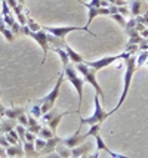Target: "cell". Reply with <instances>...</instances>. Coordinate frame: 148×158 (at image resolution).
Instances as JSON below:
<instances>
[{
	"label": "cell",
	"instance_id": "cell-1",
	"mask_svg": "<svg viewBox=\"0 0 148 158\" xmlns=\"http://www.w3.org/2000/svg\"><path fill=\"white\" fill-rule=\"evenodd\" d=\"M125 65H126V71H125V89L121 92V96H120L119 102H117V106L114 108V110L117 111L121 106V103L125 102V99L127 96V92L130 89V84H132V78H133V74L135 71L138 69L136 67V55H130L129 58L125 59Z\"/></svg>",
	"mask_w": 148,
	"mask_h": 158
},
{
	"label": "cell",
	"instance_id": "cell-2",
	"mask_svg": "<svg viewBox=\"0 0 148 158\" xmlns=\"http://www.w3.org/2000/svg\"><path fill=\"white\" fill-rule=\"evenodd\" d=\"M93 101H95V112L92 114L91 117H80V126H78V129H82V126H83V124H87V126H93V124H102L107 118L110 117V115H113L114 112H116V110L110 111V112H105V111H104V108L101 106V102H99V96H98V95H95Z\"/></svg>",
	"mask_w": 148,
	"mask_h": 158
},
{
	"label": "cell",
	"instance_id": "cell-3",
	"mask_svg": "<svg viewBox=\"0 0 148 158\" xmlns=\"http://www.w3.org/2000/svg\"><path fill=\"white\" fill-rule=\"evenodd\" d=\"M64 76L68 81L73 84V87L77 90V96H78V106H82V102H83V87H85V78L80 77L77 74V69H76V65H65L64 67Z\"/></svg>",
	"mask_w": 148,
	"mask_h": 158
},
{
	"label": "cell",
	"instance_id": "cell-4",
	"mask_svg": "<svg viewBox=\"0 0 148 158\" xmlns=\"http://www.w3.org/2000/svg\"><path fill=\"white\" fill-rule=\"evenodd\" d=\"M64 78H65V76H64V73H61L59 77H58V81H57V84H55V87L50 90L46 96H43L42 99L37 101V103H39L40 108H42L43 114H46L48 111H50L52 108H55V102H57L58 96H59V92H61V86H62V83H64Z\"/></svg>",
	"mask_w": 148,
	"mask_h": 158
},
{
	"label": "cell",
	"instance_id": "cell-5",
	"mask_svg": "<svg viewBox=\"0 0 148 158\" xmlns=\"http://www.w3.org/2000/svg\"><path fill=\"white\" fill-rule=\"evenodd\" d=\"M76 69H77V73L82 74V77L85 78V81H87L92 87L95 89L96 95L101 96V99L104 101V99H105V98H104V90L101 89L99 83L96 81V69H93L92 67H89L86 62H83V64H76Z\"/></svg>",
	"mask_w": 148,
	"mask_h": 158
},
{
	"label": "cell",
	"instance_id": "cell-6",
	"mask_svg": "<svg viewBox=\"0 0 148 158\" xmlns=\"http://www.w3.org/2000/svg\"><path fill=\"white\" fill-rule=\"evenodd\" d=\"M68 114H71V112L65 111V112H61V114H58V112H57V108H52V110L48 111L46 114H43V115H42V120H43V123L46 124V126L49 127L50 130H52L53 133H55V135H57L58 124L61 123V120H62L65 115H68Z\"/></svg>",
	"mask_w": 148,
	"mask_h": 158
},
{
	"label": "cell",
	"instance_id": "cell-7",
	"mask_svg": "<svg viewBox=\"0 0 148 158\" xmlns=\"http://www.w3.org/2000/svg\"><path fill=\"white\" fill-rule=\"evenodd\" d=\"M42 30H44V31H48V33H50V34H53V35H57L59 39H65V35L73 33V31H87L91 35L96 37L95 33L89 31L87 25L86 27H71V25H68V27H42Z\"/></svg>",
	"mask_w": 148,
	"mask_h": 158
},
{
	"label": "cell",
	"instance_id": "cell-8",
	"mask_svg": "<svg viewBox=\"0 0 148 158\" xmlns=\"http://www.w3.org/2000/svg\"><path fill=\"white\" fill-rule=\"evenodd\" d=\"M130 53H127V52H123V53H120V55H116V56H105V58H101V59H95V61H87L86 64L92 67L93 69H96V71H101L102 68H107L108 65H111L114 64L116 61H119V59H126L129 58Z\"/></svg>",
	"mask_w": 148,
	"mask_h": 158
},
{
	"label": "cell",
	"instance_id": "cell-9",
	"mask_svg": "<svg viewBox=\"0 0 148 158\" xmlns=\"http://www.w3.org/2000/svg\"><path fill=\"white\" fill-rule=\"evenodd\" d=\"M48 35L49 33L44 31V30H40V31H30L28 37H31L33 40H36L40 48L43 49V59H42V64H44V59H46V55H48V50H49V41H48Z\"/></svg>",
	"mask_w": 148,
	"mask_h": 158
},
{
	"label": "cell",
	"instance_id": "cell-10",
	"mask_svg": "<svg viewBox=\"0 0 148 158\" xmlns=\"http://www.w3.org/2000/svg\"><path fill=\"white\" fill-rule=\"evenodd\" d=\"M80 130L82 129H77V131H74L71 136H68V138H64L62 139V143L67 146V148H70V149H73V148H76V146H78V145L85 143L86 139H87V135H82L80 133Z\"/></svg>",
	"mask_w": 148,
	"mask_h": 158
},
{
	"label": "cell",
	"instance_id": "cell-11",
	"mask_svg": "<svg viewBox=\"0 0 148 158\" xmlns=\"http://www.w3.org/2000/svg\"><path fill=\"white\" fill-rule=\"evenodd\" d=\"M130 14L133 16L144 15L148 10V2L147 0H130Z\"/></svg>",
	"mask_w": 148,
	"mask_h": 158
},
{
	"label": "cell",
	"instance_id": "cell-12",
	"mask_svg": "<svg viewBox=\"0 0 148 158\" xmlns=\"http://www.w3.org/2000/svg\"><path fill=\"white\" fill-rule=\"evenodd\" d=\"M93 138H95V140H96V146H98V149H99V151L107 152V154H108V155H110L111 158H130V157H127V155L116 154V152L111 151V149H110V148H108V146L105 145V142H104V139L101 138V135H99V133H96V135H95Z\"/></svg>",
	"mask_w": 148,
	"mask_h": 158
},
{
	"label": "cell",
	"instance_id": "cell-13",
	"mask_svg": "<svg viewBox=\"0 0 148 158\" xmlns=\"http://www.w3.org/2000/svg\"><path fill=\"white\" fill-rule=\"evenodd\" d=\"M61 142H62V139L55 135L53 138H50V139H48V140H46V146L43 148V151L40 152V154H42V155H48V154L55 152V151H57V146L61 143Z\"/></svg>",
	"mask_w": 148,
	"mask_h": 158
},
{
	"label": "cell",
	"instance_id": "cell-14",
	"mask_svg": "<svg viewBox=\"0 0 148 158\" xmlns=\"http://www.w3.org/2000/svg\"><path fill=\"white\" fill-rule=\"evenodd\" d=\"M2 16H3V19H5V22H6V25L9 28L16 22L14 14H12V10H11V7H9L6 2H2Z\"/></svg>",
	"mask_w": 148,
	"mask_h": 158
},
{
	"label": "cell",
	"instance_id": "cell-15",
	"mask_svg": "<svg viewBox=\"0 0 148 158\" xmlns=\"http://www.w3.org/2000/svg\"><path fill=\"white\" fill-rule=\"evenodd\" d=\"M6 155H9V157H12V158H22V155H25L22 143L7 146L6 148Z\"/></svg>",
	"mask_w": 148,
	"mask_h": 158
},
{
	"label": "cell",
	"instance_id": "cell-16",
	"mask_svg": "<svg viewBox=\"0 0 148 158\" xmlns=\"http://www.w3.org/2000/svg\"><path fill=\"white\" fill-rule=\"evenodd\" d=\"M25 106H11L5 111V117L6 118H12V120H16L18 121V117L25 114Z\"/></svg>",
	"mask_w": 148,
	"mask_h": 158
},
{
	"label": "cell",
	"instance_id": "cell-17",
	"mask_svg": "<svg viewBox=\"0 0 148 158\" xmlns=\"http://www.w3.org/2000/svg\"><path fill=\"white\" fill-rule=\"evenodd\" d=\"M64 49H65V52L68 53V56H70V61L76 65V64H83V62H86L85 59H83V56L80 55V53H77L76 50L73 48H70V44L68 43H65V46H64Z\"/></svg>",
	"mask_w": 148,
	"mask_h": 158
},
{
	"label": "cell",
	"instance_id": "cell-18",
	"mask_svg": "<svg viewBox=\"0 0 148 158\" xmlns=\"http://www.w3.org/2000/svg\"><path fill=\"white\" fill-rule=\"evenodd\" d=\"M89 149H91V143H82L76 146V148H73L71 149V158H80L86 155V154H89Z\"/></svg>",
	"mask_w": 148,
	"mask_h": 158
},
{
	"label": "cell",
	"instance_id": "cell-19",
	"mask_svg": "<svg viewBox=\"0 0 148 158\" xmlns=\"http://www.w3.org/2000/svg\"><path fill=\"white\" fill-rule=\"evenodd\" d=\"M0 33L5 35V39H6L7 41H14V33H12V30L6 25V22H5V19H3V16L0 15Z\"/></svg>",
	"mask_w": 148,
	"mask_h": 158
},
{
	"label": "cell",
	"instance_id": "cell-20",
	"mask_svg": "<svg viewBox=\"0 0 148 158\" xmlns=\"http://www.w3.org/2000/svg\"><path fill=\"white\" fill-rule=\"evenodd\" d=\"M0 121H2V129H3V135L5 133H7V131L14 130L15 127H16V124H18V121L16 120H12V118H0Z\"/></svg>",
	"mask_w": 148,
	"mask_h": 158
},
{
	"label": "cell",
	"instance_id": "cell-21",
	"mask_svg": "<svg viewBox=\"0 0 148 158\" xmlns=\"http://www.w3.org/2000/svg\"><path fill=\"white\" fill-rule=\"evenodd\" d=\"M28 129L27 130L31 131V133H34V135H39V131L42 130V126H40V123L37 121V118L33 117V115H30L28 117V126H27Z\"/></svg>",
	"mask_w": 148,
	"mask_h": 158
},
{
	"label": "cell",
	"instance_id": "cell-22",
	"mask_svg": "<svg viewBox=\"0 0 148 158\" xmlns=\"http://www.w3.org/2000/svg\"><path fill=\"white\" fill-rule=\"evenodd\" d=\"M52 50H53V52L59 56V59H61V62H62V67L68 65V64L71 62L70 61V56H68V53L65 52V49H64V48H53Z\"/></svg>",
	"mask_w": 148,
	"mask_h": 158
},
{
	"label": "cell",
	"instance_id": "cell-23",
	"mask_svg": "<svg viewBox=\"0 0 148 158\" xmlns=\"http://www.w3.org/2000/svg\"><path fill=\"white\" fill-rule=\"evenodd\" d=\"M22 146H24V152H25V155H28V157H39L40 154L36 151L34 148V142H22Z\"/></svg>",
	"mask_w": 148,
	"mask_h": 158
},
{
	"label": "cell",
	"instance_id": "cell-24",
	"mask_svg": "<svg viewBox=\"0 0 148 158\" xmlns=\"http://www.w3.org/2000/svg\"><path fill=\"white\" fill-rule=\"evenodd\" d=\"M5 136H6V140L11 145L22 143L21 139H19V136H18V131L15 130V129H14V130H11V131H7V133H5Z\"/></svg>",
	"mask_w": 148,
	"mask_h": 158
},
{
	"label": "cell",
	"instance_id": "cell-25",
	"mask_svg": "<svg viewBox=\"0 0 148 158\" xmlns=\"http://www.w3.org/2000/svg\"><path fill=\"white\" fill-rule=\"evenodd\" d=\"M57 152L62 158H71V149H70V148H67V146H65L62 142H61V143L57 146Z\"/></svg>",
	"mask_w": 148,
	"mask_h": 158
},
{
	"label": "cell",
	"instance_id": "cell-26",
	"mask_svg": "<svg viewBox=\"0 0 148 158\" xmlns=\"http://www.w3.org/2000/svg\"><path fill=\"white\" fill-rule=\"evenodd\" d=\"M147 59H148V50H139V55L136 58V67H138V68L142 67V65L147 62Z\"/></svg>",
	"mask_w": 148,
	"mask_h": 158
},
{
	"label": "cell",
	"instance_id": "cell-27",
	"mask_svg": "<svg viewBox=\"0 0 148 158\" xmlns=\"http://www.w3.org/2000/svg\"><path fill=\"white\" fill-rule=\"evenodd\" d=\"M55 136V133L50 130L49 127H42V130L39 131V138H43V139H50V138H53Z\"/></svg>",
	"mask_w": 148,
	"mask_h": 158
},
{
	"label": "cell",
	"instance_id": "cell-28",
	"mask_svg": "<svg viewBox=\"0 0 148 158\" xmlns=\"http://www.w3.org/2000/svg\"><path fill=\"white\" fill-rule=\"evenodd\" d=\"M30 115H33V117H36V118H40L43 115L42 108H40L39 103H34L33 106H30Z\"/></svg>",
	"mask_w": 148,
	"mask_h": 158
},
{
	"label": "cell",
	"instance_id": "cell-29",
	"mask_svg": "<svg viewBox=\"0 0 148 158\" xmlns=\"http://www.w3.org/2000/svg\"><path fill=\"white\" fill-rule=\"evenodd\" d=\"M110 18L111 19H114L116 22H119L120 24V27H126V24H127V19L123 16V15H120V14H114V15H110Z\"/></svg>",
	"mask_w": 148,
	"mask_h": 158
},
{
	"label": "cell",
	"instance_id": "cell-30",
	"mask_svg": "<svg viewBox=\"0 0 148 158\" xmlns=\"http://www.w3.org/2000/svg\"><path fill=\"white\" fill-rule=\"evenodd\" d=\"M44 146H46V139L37 138V139L34 140V148H36V151L39 152V154L43 151V148H44Z\"/></svg>",
	"mask_w": 148,
	"mask_h": 158
},
{
	"label": "cell",
	"instance_id": "cell-31",
	"mask_svg": "<svg viewBox=\"0 0 148 158\" xmlns=\"http://www.w3.org/2000/svg\"><path fill=\"white\" fill-rule=\"evenodd\" d=\"M27 27L30 28V31H40L42 30V25H39L34 19L31 18H27Z\"/></svg>",
	"mask_w": 148,
	"mask_h": 158
},
{
	"label": "cell",
	"instance_id": "cell-32",
	"mask_svg": "<svg viewBox=\"0 0 148 158\" xmlns=\"http://www.w3.org/2000/svg\"><path fill=\"white\" fill-rule=\"evenodd\" d=\"M15 130L18 131V136H19V139H21V142H25V133H27V129H25V126L16 124Z\"/></svg>",
	"mask_w": 148,
	"mask_h": 158
},
{
	"label": "cell",
	"instance_id": "cell-33",
	"mask_svg": "<svg viewBox=\"0 0 148 158\" xmlns=\"http://www.w3.org/2000/svg\"><path fill=\"white\" fill-rule=\"evenodd\" d=\"M99 130H101V124H93V126H91V129H89V131L86 135H87V138L89 136H95L96 133H99Z\"/></svg>",
	"mask_w": 148,
	"mask_h": 158
},
{
	"label": "cell",
	"instance_id": "cell-34",
	"mask_svg": "<svg viewBox=\"0 0 148 158\" xmlns=\"http://www.w3.org/2000/svg\"><path fill=\"white\" fill-rule=\"evenodd\" d=\"M119 14L123 15L125 18H127V16L130 15V9H129V7H126V5H125V6H119Z\"/></svg>",
	"mask_w": 148,
	"mask_h": 158
},
{
	"label": "cell",
	"instance_id": "cell-35",
	"mask_svg": "<svg viewBox=\"0 0 148 158\" xmlns=\"http://www.w3.org/2000/svg\"><path fill=\"white\" fill-rule=\"evenodd\" d=\"M18 124H21V126H28V117L25 115V114H22V115H19L18 117Z\"/></svg>",
	"mask_w": 148,
	"mask_h": 158
},
{
	"label": "cell",
	"instance_id": "cell-36",
	"mask_svg": "<svg viewBox=\"0 0 148 158\" xmlns=\"http://www.w3.org/2000/svg\"><path fill=\"white\" fill-rule=\"evenodd\" d=\"M21 24H18V22H15L14 25H12V27H11V30H12V33H14V34H21Z\"/></svg>",
	"mask_w": 148,
	"mask_h": 158
},
{
	"label": "cell",
	"instance_id": "cell-37",
	"mask_svg": "<svg viewBox=\"0 0 148 158\" xmlns=\"http://www.w3.org/2000/svg\"><path fill=\"white\" fill-rule=\"evenodd\" d=\"M139 50H148V39H142V41L138 44Z\"/></svg>",
	"mask_w": 148,
	"mask_h": 158
},
{
	"label": "cell",
	"instance_id": "cell-38",
	"mask_svg": "<svg viewBox=\"0 0 148 158\" xmlns=\"http://www.w3.org/2000/svg\"><path fill=\"white\" fill-rule=\"evenodd\" d=\"M36 139L37 138H36L34 133H31V131L27 130V133H25V140H27V142H34Z\"/></svg>",
	"mask_w": 148,
	"mask_h": 158
},
{
	"label": "cell",
	"instance_id": "cell-39",
	"mask_svg": "<svg viewBox=\"0 0 148 158\" xmlns=\"http://www.w3.org/2000/svg\"><path fill=\"white\" fill-rule=\"evenodd\" d=\"M0 146H3V148H7V146H11V143L6 140V136L3 135V136H0Z\"/></svg>",
	"mask_w": 148,
	"mask_h": 158
},
{
	"label": "cell",
	"instance_id": "cell-40",
	"mask_svg": "<svg viewBox=\"0 0 148 158\" xmlns=\"http://www.w3.org/2000/svg\"><path fill=\"white\" fill-rule=\"evenodd\" d=\"M46 158H62V157H61V155L55 151V152H52V154H48V155H46Z\"/></svg>",
	"mask_w": 148,
	"mask_h": 158
},
{
	"label": "cell",
	"instance_id": "cell-41",
	"mask_svg": "<svg viewBox=\"0 0 148 158\" xmlns=\"http://www.w3.org/2000/svg\"><path fill=\"white\" fill-rule=\"evenodd\" d=\"M6 157V149L3 146H0V158H5Z\"/></svg>",
	"mask_w": 148,
	"mask_h": 158
},
{
	"label": "cell",
	"instance_id": "cell-42",
	"mask_svg": "<svg viewBox=\"0 0 148 158\" xmlns=\"http://www.w3.org/2000/svg\"><path fill=\"white\" fill-rule=\"evenodd\" d=\"M5 111H6V108L0 105V118H3V117H5Z\"/></svg>",
	"mask_w": 148,
	"mask_h": 158
},
{
	"label": "cell",
	"instance_id": "cell-43",
	"mask_svg": "<svg viewBox=\"0 0 148 158\" xmlns=\"http://www.w3.org/2000/svg\"><path fill=\"white\" fill-rule=\"evenodd\" d=\"M141 35H142V37H144V39H148V28H145V30L142 31V33H141Z\"/></svg>",
	"mask_w": 148,
	"mask_h": 158
},
{
	"label": "cell",
	"instance_id": "cell-44",
	"mask_svg": "<svg viewBox=\"0 0 148 158\" xmlns=\"http://www.w3.org/2000/svg\"><path fill=\"white\" fill-rule=\"evenodd\" d=\"M142 16H144V19H145V25L148 27V10H147V12H145L144 15H142Z\"/></svg>",
	"mask_w": 148,
	"mask_h": 158
},
{
	"label": "cell",
	"instance_id": "cell-45",
	"mask_svg": "<svg viewBox=\"0 0 148 158\" xmlns=\"http://www.w3.org/2000/svg\"><path fill=\"white\" fill-rule=\"evenodd\" d=\"M0 136H3V129H2V121H0Z\"/></svg>",
	"mask_w": 148,
	"mask_h": 158
},
{
	"label": "cell",
	"instance_id": "cell-46",
	"mask_svg": "<svg viewBox=\"0 0 148 158\" xmlns=\"http://www.w3.org/2000/svg\"><path fill=\"white\" fill-rule=\"evenodd\" d=\"M80 158H89V154H86V155H83V157H80Z\"/></svg>",
	"mask_w": 148,
	"mask_h": 158
},
{
	"label": "cell",
	"instance_id": "cell-47",
	"mask_svg": "<svg viewBox=\"0 0 148 158\" xmlns=\"http://www.w3.org/2000/svg\"><path fill=\"white\" fill-rule=\"evenodd\" d=\"M18 2H19V5H22V3H24L25 0H18Z\"/></svg>",
	"mask_w": 148,
	"mask_h": 158
},
{
	"label": "cell",
	"instance_id": "cell-48",
	"mask_svg": "<svg viewBox=\"0 0 148 158\" xmlns=\"http://www.w3.org/2000/svg\"><path fill=\"white\" fill-rule=\"evenodd\" d=\"M145 65H147V67H148V59H147V62H145Z\"/></svg>",
	"mask_w": 148,
	"mask_h": 158
},
{
	"label": "cell",
	"instance_id": "cell-49",
	"mask_svg": "<svg viewBox=\"0 0 148 158\" xmlns=\"http://www.w3.org/2000/svg\"><path fill=\"white\" fill-rule=\"evenodd\" d=\"M125 2H127V0H125ZM129 2H130V0H129Z\"/></svg>",
	"mask_w": 148,
	"mask_h": 158
},
{
	"label": "cell",
	"instance_id": "cell-50",
	"mask_svg": "<svg viewBox=\"0 0 148 158\" xmlns=\"http://www.w3.org/2000/svg\"><path fill=\"white\" fill-rule=\"evenodd\" d=\"M147 2H148V0H147Z\"/></svg>",
	"mask_w": 148,
	"mask_h": 158
}]
</instances>
